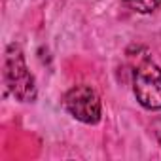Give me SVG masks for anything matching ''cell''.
I'll return each mask as SVG.
<instances>
[{
  "label": "cell",
  "instance_id": "cell-1",
  "mask_svg": "<svg viewBox=\"0 0 161 161\" xmlns=\"http://www.w3.org/2000/svg\"><path fill=\"white\" fill-rule=\"evenodd\" d=\"M4 78L6 84L10 87V91L25 103H31L36 99V84L34 78L29 72L25 59H23V51L19 46L12 44L6 49V61H4Z\"/></svg>",
  "mask_w": 161,
  "mask_h": 161
},
{
  "label": "cell",
  "instance_id": "cell-2",
  "mask_svg": "<svg viewBox=\"0 0 161 161\" xmlns=\"http://www.w3.org/2000/svg\"><path fill=\"white\" fill-rule=\"evenodd\" d=\"M136 101L150 110L161 108V68L152 63L144 61L135 70V82H133Z\"/></svg>",
  "mask_w": 161,
  "mask_h": 161
},
{
  "label": "cell",
  "instance_id": "cell-3",
  "mask_svg": "<svg viewBox=\"0 0 161 161\" xmlns=\"http://www.w3.org/2000/svg\"><path fill=\"white\" fill-rule=\"evenodd\" d=\"M66 112L84 123H97L101 119V99L89 86H76L64 95Z\"/></svg>",
  "mask_w": 161,
  "mask_h": 161
},
{
  "label": "cell",
  "instance_id": "cell-4",
  "mask_svg": "<svg viewBox=\"0 0 161 161\" xmlns=\"http://www.w3.org/2000/svg\"><path fill=\"white\" fill-rule=\"evenodd\" d=\"M123 2L135 10V12H140V14H150L153 12L159 4H161V0H123Z\"/></svg>",
  "mask_w": 161,
  "mask_h": 161
},
{
  "label": "cell",
  "instance_id": "cell-5",
  "mask_svg": "<svg viewBox=\"0 0 161 161\" xmlns=\"http://www.w3.org/2000/svg\"><path fill=\"white\" fill-rule=\"evenodd\" d=\"M157 136H159V142H161V123H159V127H157Z\"/></svg>",
  "mask_w": 161,
  "mask_h": 161
}]
</instances>
